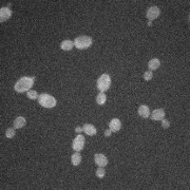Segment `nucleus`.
<instances>
[{
  "mask_svg": "<svg viewBox=\"0 0 190 190\" xmlns=\"http://www.w3.org/2000/svg\"><path fill=\"white\" fill-rule=\"evenodd\" d=\"M34 82H35L34 76H31V77L23 76L15 83L14 89H15V91L18 92V93H23V92L29 91L30 89L33 87V85H34Z\"/></svg>",
  "mask_w": 190,
  "mask_h": 190,
  "instance_id": "1",
  "label": "nucleus"
},
{
  "mask_svg": "<svg viewBox=\"0 0 190 190\" xmlns=\"http://www.w3.org/2000/svg\"><path fill=\"white\" fill-rule=\"evenodd\" d=\"M38 102L40 104V106H42L44 108H49V109L54 108L57 104L56 99H55L52 95L47 94V93H42L39 95Z\"/></svg>",
  "mask_w": 190,
  "mask_h": 190,
  "instance_id": "2",
  "label": "nucleus"
},
{
  "mask_svg": "<svg viewBox=\"0 0 190 190\" xmlns=\"http://www.w3.org/2000/svg\"><path fill=\"white\" fill-rule=\"evenodd\" d=\"M93 39L90 36H78L74 40V46L78 50H85L92 46Z\"/></svg>",
  "mask_w": 190,
  "mask_h": 190,
  "instance_id": "3",
  "label": "nucleus"
},
{
  "mask_svg": "<svg viewBox=\"0 0 190 190\" xmlns=\"http://www.w3.org/2000/svg\"><path fill=\"white\" fill-rule=\"evenodd\" d=\"M111 86V77L109 74H102L100 75V77L97 79V82H96V87L97 89L100 91V92H105L109 90Z\"/></svg>",
  "mask_w": 190,
  "mask_h": 190,
  "instance_id": "4",
  "label": "nucleus"
},
{
  "mask_svg": "<svg viewBox=\"0 0 190 190\" xmlns=\"http://www.w3.org/2000/svg\"><path fill=\"white\" fill-rule=\"evenodd\" d=\"M83 146H85V138L82 134H78L72 142V148L76 152H79L83 149Z\"/></svg>",
  "mask_w": 190,
  "mask_h": 190,
  "instance_id": "5",
  "label": "nucleus"
},
{
  "mask_svg": "<svg viewBox=\"0 0 190 190\" xmlns=\"http://www.w3.org/2000/svg\"><path fill=\"white\" fill-rule=\"evenodd\" d=\"M160 14H161V11L158 7H151L147 11L146 17H147V19H149V21H152L158 18V16H160Z\"/></svg>",
  "mask_w": 190,
  "mask_h": 190,
  "instance_id": "6",
  "label": "nucleus"
},
{
  "mask_svg": "<svg viewBox=\"0 0 190 190\" xmlns=\"http://www.w3.org/2000/svg\"><path fill=\"white\" fill-rule=\"evenodd\" d=\"M12 16V11L9 7H4L0 9V22H4Z\"/></svg>",
  "mask_w": 190,
  "mask_h": 190,
  "instance_id": "7",
  "label": "nucleus"
},
{
  "mask_svg": "<svg viewBox=\"0 0 190 190\" xmlns=\"http://www.w3.org/2000/svg\"><path fill=\"white\" fill-rule=\"evenodd\" d=\"M94 161H95V164H97L99 167H105V166H107V165H108L107 156L102 154V153H97V154H95Z\"/></svg>",
  "mask_w": 190,
  "mask_h": 190,
  "instance_id": "8",
  "label": "nucleus"
},
{
  "mask_svg": "<svg viewBox=\"0 0 190 190\" xmlns=\"http://www.w3.org/2000/svg\"><path fill=\"white\" fill-rule=\"evenodd\" d=\"M165 118V111L164 109H156L151 114V119L152 121H162Z\"/></svg>",
  "mask_w": 190,
  "mask_h": 190,
  "instance_id": "9",
  "label": "nucleus"
},
{
  "mask_svg": "<svg viewBox=\"0 0 190 190\" xmlns=\"http://www.w3.org/2000/svg\"><path fill=\"white\" fill-rule=\"evenodd\" d=\"M109 127L112 132H117V131L121 130L122 128V122L118 118H113L112 121L109 122Z\"/></svg>",
  "mask_w": 190,
  "mask_h": 190,
  "instance_id": "10",
  "label": "nucleus"
},
{
  "mask_svg": "<svg viewBox=\"0 0 190 190\" xmlns=\"http://www.w3.org/2000/svg\"><path fill=\"white\" fill-rule=\"evenodd\" d=\"M82 130H83V132H85L87 135H90V136H93L96 134V128L94 127L93 125H91V124H86V125H83V127H82Z\"/></svg>",
  "mask_w": 190,
  "mask_h": 190,
  "instance_id": "11",
  "label": "nucleus"
},
{
  "mask_svg": "<svg viewBox=\"0 0 190 190\" xmlns=\"http://www.w3.org/2000/svg\"><path fill=\"white\" fill-rule=\"evenodd\" d=\"M138 114L139 116L142 117V118H147V117L150 116V109L146 105H142L139 106L138 108Z\"/></svg>",
  "mask_w": 190,
  "mask_h": 190,
  "instance_id": "12",
  "label": "nucleus"
},
{
  "mask_svg": "<svg viewBox=\"0 0 190 190\" xmlns=\"http://www.w3.org/2000/svg\"><path fill=\"white\" fill-rule=\"evenodd\" d=\"M26 124H27L26 118L22 117V116H19L15 119V121H14V128H15V129H20V128L24 127Z\"/></svg>",
  "mask_w": 190,
  "mask_h": 190,
  "instance_id": "13",
  "label": "nucleus"
},
{
  "mask_svg": "<svg viewBox=\"0 0 190 190\" xmlns=\"http://www.w3.org/2000/svg\"><path fill=\"white\" fill-rule=\"evenodd\" d=\"M73 47H74V41L69 40V39L63 40L60 44L61 50H63V51H70V50L73 49Z\"/></svg>",
  "mask_w": 190,
  "mask_h": 190,
  "instance_id": "14",
  "label": "nucleus"
},
{
  "mask_svg": "<svg viewBox=\"0 0 190 190\" xmlns=\"http://www.w3.org/2000/svg\"><path fill=\"white\" fill-rule=\"evenodd\" d=\"M161 66V61L158 59V58H153V59H151L148 62V68H149L151 71H153V70H156L158 69Z\"/></svg>",
  "mask_w": 190,
  "mask_h": 190,
  "instance_id": "15",
  "label": "nucleus"
},
{
  "mask_svg": "<svg viewBox=\"0 0 190 190\" xmlns=\"http://www.w3.org/2000/svg\"><path fill=\"white\" fill-rule=\"evenodd\" d=\"M71 162L74 166H78V165L80 164V162H82V155L78 152H75L74 154L71 156Z\"/></svg>",
  "mask_w": 190,
  "mask_h": 190,
  "instance_id": "16",
  "label": "nucleus"
},
{
  "mask_svg": "<svg viewBox=\"0 0 190 190\" xmlns=\"http://www.w3.org/2000/svg\"><path fill=\"white\" fill-rule=\"evenodd\" d=\"M106 100H107V96H106V94L104 92H100V93L96 96V102L98 105H104L106 102Z\"/></svg>",
  "mask_w": 190,
  "mask_h": 190,
  "instance_id": "17",
  "label": "nucleus"
},
{
  "mask_svg": "<svg viewBox=\"0 0 190 190\" xmlns=\"http://www.w3.org/2000/svg\"><path fill=\"white\" fill-rule=\"evenodd\" d=\"M27 96L29 97L30 99H36L39 97V95L35 90H29L27 92Z\"/></svg>",
  "mask_w": 190,
  "mask_h": 190,
  "instance_id": "18",
  "label": "nucleus"
},
{
  "mask_svg": "<svg viewBox=\"0 0 190 190\" xmlns=\"http://www.w3.org/2000/svg\"><path fill=\"white\" fill-rule=\"evenodd\" d=\"M15 134H16L15 128H9V129L7 130V132H5V136H7L8 138H13L14 136H15Z\"/></svg>",
  "mask_w": 190,
  "mask_h": 190,
  "instance_id": "19",
  "label": "nucleus"
},
{
  "mask_svg": "<svg viewBox=\"0 0 190 190\" xmlns=\"http://www.w3.org/2000/svg\"><path fill=\"white\" fill-rule=\"evenodd\" d=\"M105 174H106V172H105L104 167H99V168L96 170V177H97V178H102L105 177Z\"/></svg>",
  "mask_w": 190,
  "mask_h": 190,
  "instance_id": "20",
  "label": "nucleus"
},
{
  "mask_svg": "<svg viewBox=\"0 0 190 190\" xmlns=\"http://www.w3.org/2000/svg\"><path fill=\"white\" fill-rule=\"evenodd\" d=\"M152 76H153L152 71H147V72H145V74H144V79L145 80H150L152 78Z\"/></svg>",
  "mask_w": 190,
  "mask_h": 190,
  "instance_id": "21",
  "label": "nucleus"
},
{
  "mask_svg": "<svg viewBox=\"0 0 190 190\" xmlns=\"http://www.w3.org/2000/svg\"><path fill=\"white\" fill-rule=\"evenodd\" d=\"M162 126H163L164 129H168L169 126H170V122H169L168 119H166V118H163V119H162Z\"/></svg>",
  "mask_w": 190,
  "mask_h": 190,
  "instance_id": "22",
  "label": "nucleus"
},
{
  "mask_svg": "<svg viewBox=\"0 0 190 190\" xmlns=\"http://www.w3.org/2000/svg\"><path fill=\"white\" fill-rule=\"evenodd\" d=\"M111 132H112V131H111V129L106 130V131H105V136H106V138H108V136H110V135H111Z\"/></svg>",
  "mask_w": 190,
  "mask_h": 190,
  "instance_id": "23",
  "label": "nucleus"
},
{
  "mask_svg": "<svg viewBox=\"0 0 190 190\" xmlns=\"http://www.w3.org/2000/svg\"><path fill=\"white\" fill-rule=\"evenodd\" d=\"M75 131H76L77 133H80V132H82V131H83V130H82V128H80V127H76V128H75Z\"/></svg>",
  "mask_w": 190,
  "mask_h": 190,
  "instance_id": "24",
  "label": "nucleus"
},
{
  "mask_svg": "<svg viewBox=\"0 0 190 190\" xmlns=\"http://www.w3.org/2000/svg\"><path fill=\"white\" fill-rule=\"evenodd\" d=\"M148 26H149V27H151V26H152V22H151V21H149V22H148Z\"/></svg>",
  "mask_w": 190,
  "mask_h": 190,
  "instance_id": "25",
  "label": "nucleus"
}]
</instances>
